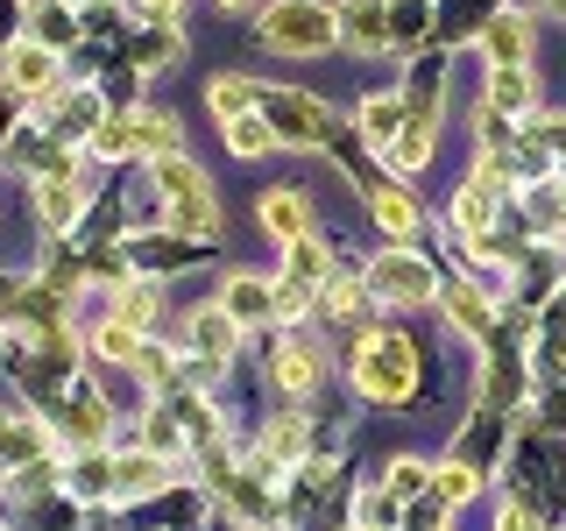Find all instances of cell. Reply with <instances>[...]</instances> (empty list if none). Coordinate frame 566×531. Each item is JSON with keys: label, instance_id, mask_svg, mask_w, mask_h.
I'll return each instance as SVG.
<instances>
[{"label": "cell", "instance_id": "cell-1", "mask_svg": "<svg viewBox=\"0 0 566 531\" xmlns=\"http://www.w3.org/2000/svg\"><path fill=\"white\" fill-rule=\"evenodd\" d=\"M354 389L368 404H403L418 389V354L403 333H361V354H354Z\"/></svg>", "mask_w": 566, "mask_h": 531}, {"label": "cell", "instance_id": "cell-2", "mask_svg": "<svg viewBox=\"0 0 566 531\" xmlns=\"http://www.w3.org/2000/svg\"><path fill=\"white\" fill-rule=\"evenodd\" d=\"M156 185H164V212H170L177 235H191V241L220 235V199H212V185H206L199 164H185V156H156Z\"/></svg>", "mask_w": 566, "mask_h": 531}, {"label": "cell", "instance_id": "cell-3", "mask_svg": "<svg viewBox=\"0 0 566 531\" xmlns=\"http://www.w3.org/2000/svg\"><path fill=\"white\" fill-rule=\"evenodd\" d=\"M262 43L283 50V58H318V50L340 43V22L326 14V0H276L262 14Z\"/></svg>", "mask_w": 566, "mask_h": 531}, {"label": "cell", "instance_id": "cell-4", "mask_svg": "<svg viewBox=\"0 0 566 531\" xmlns=\"http://www.w3.org/2000/svg\"><path fill=\"white\" fill-rule=\"evenodd\" d=\"M439 283H432V262H418L411 248H389V256L368 262V298H382V305H424Z\"/></svg>", "mask_w": 566, "mask_h": 531}, {"label": "cell", "instance_id": "cell-5", "mask_svg": "<svg viewBox=\"0 0 566 531\" xmlns=\"http://www.w3.org/2000/svg\"><path fill=\"white\" fill-rule=\"evenodd\" d=\"M255 106L270 114V128H276L283 142H333V114H326L312 93H262Z\"/></svg>", "mask_w": 566, "mask_h": 531}, {"label": "cell", "instance_id": "cell-6", "mask_svg": "<svg viewBox=\"0 0 566 531\" xmlns=\"http://www.w3.org/2000/svg\"><path fill=\"white\" fill-rule=\"evenodd\" d=\"M0 71H8L14 93H43V85H57V50L29 35V43H14V50H8V64H0Z\"/></svg>", "mask_w": 566, "mask_h": 531}, {"label": "cell", "instance_id": "cell-7", "mask_svg": "<svg viewBox=\"0 0 566 531\" xmlns=\"http://www.w3.org/2000/svg\"><path fill=\"white\" fill-rule=\"evenodd\" d=\"M340 35L361 50V58H376V50H389V8H382V0H347V8H340Z\"/></svg>", "mask_w": 566, "mask_h": 531}, {"label": "cell", "instance_id": "cell-8", "mask_svg": "<svg viewBox=\"0 0 566 531\" xmlns=\"http://www.w3.org/2000/svg\"><path fill=\"white\" fill-rule=\"evenodd\" d=\"M276 383H283V397H312L318 389V347L312 341H283L276 347Z\"/></svg>", "mask_w": 566, "mask_h": 531}, {"label": "cell", "instance_id": "cell-9", "mask_svg": "<svg viewBox=\"0 0 566 531\" xmlns=\"http://www.w3.org/2000/svg\"><path fill=\"white\" fill-rule=\"evenodd\" d=\"M220 305L234 312V326H255V319H270V312H276V283H270V277H234Z\"/></svg>", "mask_w": 566, "mask_h": 531}, {"label": "cell", "instance_id": "cell-10", "mask_svg": "<svg viewBox=\"0 0 566 531\" xmlns=\"http://www.w3.org/2000/svg\"><path fill=\"white\" fill-rule=\"evenodd\" d=\"M234 312L227 305H206V312H191V347L206 354V362H227V354H234Z\"/></svg>", "mask_w": 566, "mask_h": 531}, {"label": "cell", "instance_id": "cell-11", "mask_svg": "<svg viewBox=\"0 0 566 531\" xmlns=\"http://www.w3.org/2000/svg\"><path fill=\"white\" fill-rule=\"evenodd\" d=\"M262 227H270V241L291 248L297 235H312V206L297 199V191H270V199H262Z\"/></svg>", "mask_w": 566, "mask_h": 531}, {"label": "cell", "instance_id": "cell-12", "mask_svg": "<svg viewBox=\"0 0 566 531\" xmlns=\"http://www.w3.org/2000/svg\"><path fill=\"white\" fill-rule=\"evenodd\" d=\"M495 191H503L495 177H474V185L453 199V220H460V235H474V241H482L489 227H495Z\"/></svg>", "mask_w": 566, "mask_h": 531}, {"label": "cell", "instance_id": "cell-13", "mask_svg": "<svg viewBox=\"0 0 566 531\" xmlns=\"http://www.w3.org/2000/svg\"><path fill=\"white\" fill-rule=\"evenodd\" d=\"M403 121H411V106H397V100H389V93H376V100L361 106V135L376 142V149H397Z\"/></svg>", "mask_w": 566, "mask_h": 531}, {"label": "cell", "instance_id": "cell-14", "mask_svg": "<svg viewBox=\"0 0 566 531\" xmlns=\"http://www.w3.org/2000/svg\"><path fill=\"white\" fill-rule=\"evenodd\" d=\"M482 50H489L495 64H524L531 58V29L517 22V14H495V22L482 29Z\"/></svg>", "mask_w": 566, "mask_h": 531}, {"label": "cell", "instance_id": "cell-15", "mask_svg": "<svg viewBox=\"0 0 566 531\" xmlns=\"http://www.w3.org/2000/svg\"><path fill=\"white\" fill-rule=\"evenodd\" d=\"M35 206H43V220H50V227H71V220L85 212V191H78V185H64V170H57V177H43V185H35Z\"/></svg>", "mask_w": 566, "mask_h": 531}, {"label": "cell", "instance_id": "cell-16", "mask_svg": "<svg viewBox=\"0 0 566 531\" xmlns=\"http://www.w3.org/2000/svg\"><path fill=\"white\" fill-rule=\"evenodd\" d=\"M326 277H333V256H326L312 235H297V241H291V270H283V283L312 291V283H326Z\"/></svg>", "mask_w": 566, "mask_h": 531}, {"label": "cell", "instance_id": "cell-17", "mask_svg": "<svg viewBox=\"0 0 566 531\" xmlns=\"http://www.w3.org/2000/svg\"><path fill=\"white\" fill-rule=\"evenodd\" d=\"M489 106H495V114H524V106H531V71H524V64H495Z\"/></svg>", "mask_w": 566, "mask_h": 531}, {"label": "cell", "instance_id": "cell-18", "mask_svg": "<svg viewBox=\"0 0 566 531\" xmlns=\"http://www.w3.org/2000/svg\"><path fill=\"white\" fill-rule=\"evenodd\" d=\"M220 135H227V149H234V156H262L276 142L270 114H234V121H220Z\"/></svg>", "mask_w": 566, "mask_h": 531}, {"label": "cell", "instance_id": "cell-19", "mask_svg": "<svg viewBox=\"0 0 566 531\" xmlns=\"http://www.w3.org/2000/svg\"><path fill=\"white\" fill-rule=\"evenodd\" d=\"M376 227L389 241H411L418 235V206L403 199V191H389V185H376Z\"/></svg>", "mask_w": 566, "mask_h": 531}, {"label": "cell", "instance_id": "cell-20", "mask_svg": "<svg viewBox=\"0 0 566 531\" xmlns=\"http://www.w3.org/2000/svg\"><path fill=\"white\" fill-rule=\"evenodd\" d=\"M424 156H432V106H411V121H403V135H397V164L403 170H418L424 164Z\"/></svg>", "mask_w": 566, "mask_h": 531}, {"label": "cell", "instance_id": "cell-21", "mask_svg": "<svg viewBox=\"0 0 566 531\" xmlns=\"http://www.w3.org/2000/svg\"><path fill=\"white\" fill-rule=\"evenodd\" d=\"M149 489H164V460H156V454L114 460V496H149Z\"/></svg>", "mask_w": 566, "mask_h": 531}, {"label": "cell", "instance_id": "cell-22", "mask_svg": "<svg viewBox=\"0 0 566 531\" xmlns=\"http://www.w3.org/2000/svg\"><path fill=\"white\" fill-rule=\"evenodd\" d=\"M177 142H185V128L164 114H135V149L142 156H177Z\"/></svg>", "mask_w": 566, "mask_h": 531}, {"label": "cell", "instance_id": "cell-23", "mask_svg": "<svg viewBox=\"0 0 566 531\" xmlns=\"http://www.w3.org/2000/svg\"><path fill=\"white\" fill-rule=\"evenodd\" d=\"M447 319H460V326L482 341V333H489V298L474 291V283H453V291H447Z\"/></svg>", "mask_w": 566, "mask_h": 531}, {"label": "cell", "instance_id": "cell-24", "mask_svg": "<svg viewBox=\"0 0 566 531\" xmlns=\"http://www.w3.org/2000/svg\"><path fill=\"white\" fill-rule=\"evenodd\" d=\"M99 354H106V362H142V333L128 326V319H106V326H99V341H93Z\"/></svg>", "mask_w": 566, "mask_h": 531}, {"label": "cell", "instance_id": "cell-25", "mask_svg": "<svg viewBox=\"0 0 566 531\" xmlns=\"http://www.w3.org/2000/svg\"><path fill=\"white\" fill-rule=\"evenodd\" d=\"M262 454H270V460H283V468H291V460L305 454V425H297V418H276L270 433H262Z\"/></svg>", "mask_w": 566, "mask_h": 531}, {"label": "cell", "instance_id": "cell-26", "mask_svg": "<svg viewBox=\"0 0 566 531\" xmlns=\"http://www.w3.org/2000/svg\"><path fill=\"white\" fill-rule=\"evenodd\" d=\"M432 489L447 496V503H468V496H474V468H460V460H453V468L432 475Z\"/></svg>", "mask_w": 566, "mask_h": 531}, {"label": "cell", "instance_id": "cell-27", "mask_svg": "<svg viewBox=\"0 0 566 531\" xmlns=\"http://www.w3.org/2000/svg\"><path fill=\"white\" fill-rule=\"evenodd\" d=\"M114 312L128 319V326H142V319L156 312V291H149V283H128V291H120V305H114Z\"/></svg>", "mask_w": 566, "mask_h": 531}, {"label": "cell", "instance_id": "cell-28", "mask_svg": "<svg viewBox=\"0 0 566 531\" xmlns=\"http://www.w3.org/2000/svg\"><path fill=\"white\" fill-rule=\"evenodd\" d=\"M424 482H432V475H424L418 460H389V496H418Z\"/></svg>", "mask_w": 566, "mask_h": 531}, {"label": "cell", "instance_id": "cell-29", "mask_svg": "<svg viewBox=\"0 0 566 531\" xmlns=\"http://www.w3.org/2000/svg\"><path fill=\"white\" fill-rule=\"evenodd\" d=\"M78 35V22H71V8H50L43 22H35V43H71Z\"/></svg>", "mask_w": 566, "mask_h": 531}, {"label": "cell", "instance_id": "cell-30", "mask_svg": "<svg viewBox=\"0 0 566 531\" xmlns=\"http://www.w3.org/2000/svg\"><path fill=\"white\" fill-rule=\"evenodd\" d=\"M326 305H333V312H361V283H347V277H326Z\"/></svg>", "mask_w": 566, "mask_h": 531}, {"label": "cell", "instance_id": "cell-31", "mask_svg": "<svg viewBox=\"0 0 566 531\" xmlns=\"http://www.w3.org/2000/svg\"><path fill=\"white\" fill-rule=\"evenodd\" d=\"M495 531H538V524H531V503H503V510H495Z\"/></svg>", "mask_w": 566, "mask_h": 531}, {"label": "cell", "instance_id": "cell-32", "mask_svg": "<svg viewBox=\"0 0 566 531\" xmlns=\"http://www.w3.org/2000/svg\"><path fill=\"white\" fill-rule=\"evenodd\" d=\"M220 8H248V0H220Z\"/></svg>", "mask_w": 566, "mask_h": 531}, {"label": "cell", "instance_id": "cell-33", "mask_svg": "<svg viewBox=\"0 0 566 531\" xmlns=\"http://www.w3.org/2000/svg\"><path fill=\"white\" fill-rule=\"evenodd\" d=\"M361 531H368V524H361Z\"/></svg>", "mask_w": 566, "mask_h": 531}]
</instances>
